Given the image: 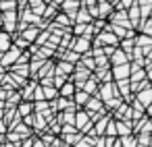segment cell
I'll use <instances>...</instances> for the list:
<instances>
[{"instance_id":"cell-30","label":"cell","mask_w":152,"mask_h":147,"mask_svg":"<svg viewBox=\"0 0 152 147\" xmlns=\"http://www.w3.org/2000/svg\"><path fill=\"white\" fill-rule=\"evenodd\" d=\"M104 137H117V122H115V118H113V116H110V120L106 122Z\"/></svg>"},{"instance_id":"cell-22","label":"cell","mask_w":152,"mask_h":147,"mask_svg":"<svg viewBox=\"0 0 152 147\" xmlns=\"http://www.w3.org/2000/svg\"><path fill=\"white\" fill-rule=\"evenodd\" d=\"M81 91H86L88 95H96V93H98V83L94 81V77H92V75H90V79H88V81L83 83Z\"/></svg>"},{"instance_id":"cell-39","label":"cell","mask_w":152,"mask_h":147,"mask_svg":"<svg viewBox=\"0 0 152 147\" xmlns=\"http://www.w3.org/2000/svg\"><path fill=\"white\" fill-rule=\"evenodd\" d=\"M148 147H152V133H150V143H148Z\"/></svg>"},{"instance_id":"cell-2","label":"cell","mask_w":152,"mask_h":147,"mask_svg":"<svg viewBox=\"0 0 152 147\" xmlns=\"http://www.w3.org/2000/svg\"><path fill=\"white\" fill-rule=\"evenodd\" d=\"M19 56H21V50L15 48V46H11V50H7L2 56H0V68H9V66L17 64Z\"/></svg>"},{"instance_id":"cell-13","label":"cell","mask_w":152,"mask_h":147,"mask_svg":"<svg viewBox=\"0 0 152 147\" xmlns=\"http://www.w3.org/2000/svg\"><path fill=\"white\" fill-rule=\"evenodd\" d=\"M127 19H129V23H131L133 29L142 23V15H140V6H137V4H133V6L127 9Z\"/></svg>"},{"instance_id":"cell-16","label":"cell","mask_w":152,"mask_h":147,"mask_svg":"<svg viewBox=\"0 0 152 147\" xmlns=\"http://www.w3.org/2000/svg\"><path fill=\"white\" fill-rule=\"evenodd\" d=\"M108 60H110V66H121V64H127V62H129V56H127L125 52H121V50L117 48V50L113 52V56H110Z\"/></svg>"},{"instance_id":"cell-18","label":"cell","mask_w":152,"mask_h":147,"mask_svg":"<svg viewBox=\"0 0 152 147\" xmlns=\"http://www.w3.org/2000/svg\"><path fill=\"white\" fill-rule=\"evenodd\" d=\"M81 137H83V135H81L79 130H75V133H71V135H63V137H61V141L65 143V147H75V145H77V141H79Z\"/></svg>"},{"instance_id":"cell-9","label":"cell","mask_w":152,"mask_h":147,"mask_svg":"<svg viewBox=\"0 0 152 147\" xmlns=\"http://www.w3.org/2000/svg\"><path fill=\"white\" fill-rule=\"evenodd\" d=\"M83 110H86V112H88V116H90V114H94V112H100V110H104V104H102V99H100V97L92 95V97L86 102Z\"/></svg>"},{"instance_id":"cell-32","label":"cell","mask_w":152,"mask_h":147,"mask_svg":"<svg viewBox=\"0 0 152 147\" xmlns=\"http://www.w3.org/2000/svg\"><path fill=\"white\" fill-rule=\"evenodd\" d=\"M119 143H121V147H137V143H135V135L121 137V139H119Z\"/></svg>"},{"instance_id":"cell-29","label":"cell","mask_w":152,"mask_h":147,"mask_svg":"<svg viewBox=\"0 0 152 147\" xmlns=\"http://www.w3.org/2000/svg\"><path fill=\"white\" fill-rule=\"evenodd\" d=\"M63 60H65V62H71V64H77V62L81 60V56H79V54H75L73 50H65Z\"/></svg>"},{"instance_id":"cell-12","label":"cell","mask_w":152,"mask_h":147,"mask_svg":"<svg viewBox=\"0 0 152 147\" xmlns=\"http://www.w3.org/2000/svg\"><path fill=\"white\" fill-rule=\"evenodd\" d=\"M117 122V137H127V135H133V122H125V120H115Z\"/></svg>"},{"instance_id":"cell-7","label":"cell","mask_w":152,"mask_h":147,"mask_svg":"<svg viewBox=\"0 0 152 147\" xmlns=\"http://www.w3.org/2000/svg\"><path fill=\"white\" fill-rule=\"evenodd\" d=\"M96 11H98V19L108 21V17L115 13V6L108 4V2H104V0H98V2H96Z\"/></svg>"},{"instance_id":"cell-37","label":"cell","mask_w":152,"mask_h":147,"mask_svg":"<svg viewBox=\"0 0 152 147\" xmlns=\"http://www.w3.org/2000/svg\"><path fill=\"white\" fill-rule=\"evenodd\" d=\"M146 79H148V83L152 85V64H148V66H146Z\"/></svg>"},{"instance_id":"cell-6","label":"cell","mask_w":152,"mask_h":147,"mask_svg":"<svg viewBox=\"0 0 152 147\" xmlns=\"http://www.w3.org/2000/svg\"><path fill=\"white\" fill-rule=\"evenodd\" d=\"M92 77H94V81H96L98 85H102V83H113V73H110V66L96 68V71L92 73Z\"/></svg>"},{"instance_id":"cell-28","label":"cell","mask_w":152,"mask_h":147,"mask_svg":"<svg viewBox=\"0 0 152 147\" xmlns=\"http://www.w3.org/2000/svg\"><path fill=\"white\" fill-rule=\"evenodd\" d=\"M42 89H44V99H46V102H54V99L58 97V89H56V87L50 85V87H42Z\"/></svg>"},{"instance_id":"cell-3","label":"cell","mask_w":152,"mask_h":147,"mask_svg":"<svg viewBox=\"0 0 152 147\" xmlns=\"http://www.w3.org/2000/svg\"><path fill=\"white\" fill-rule=\"evenodd\" d=\"M96 97H100V99H102V104H104L106 99L119 97L117 87H115V81H113V83H102V85H98V93H96Z\"/></svg>"},{"instance_id":"cell-11","label":"cell","mask_w":152,"mask_h":147,"mask_svg":"<svg viewBox=\"0 0 152 147\" xmlns=\"http://www.w3.org/2000/svg\"><path fill=\"white\" fill-rule=\"evenodd\" d=\"M96 37L100 40V44H102V46H113V48H117V46H119V40L115 37V33H113V31H100Z\"/></svg>"},{"instance_id":"cell-36","label":"cell","mask_w":152,"mask_h":147,"mask_svg":"<svg viewBox=\"0 0 152 147\" xmlns=\"http://www.w3.org/2000/svg\"><path fill=\"white\" fill-rule=\"evenodd\" d=\"M9 139H11V141H15V143H19V141H23V139H21V137H19V135H17L15 130H11V133H9Z\"/></svg>"},{"instance_id":"cell-17","label":"cell","mask_w":152,"mask_h":147,"mask_svg":"<svg viewBox=\"0 0 152 147\" xmlns=\"http://www.w3.org/2000/svg\"><path fill=\"white\" fill-rule=\"evenodd\" d=\"M135 46H140L144 50V54H148L150 48H152V37L150 35H144V33H137L135 35Z\"/></svg>"},{"instance_id":"cell-23","label":"cell","mask_w":152,"mask_h":147,"mask_svg":"<svg viewBox=\"0 0 152 147\" xmlns=\"http://www.w3.org/2000/svg\"><path fill=\"white\" fill-rule=\"evenodd\" d=\"M90 97H92V95H88L86 91L77 89V91H75V95H73V104H75L77 108H83V106H86V102H88Z\"/></svg>"},{"instance_id":"cell-35","label":"cell","mask_w":152,"mask_h":147,"mask_svg":"<svg viewBox=\"0 0 152 147\" xmlns=\"http://www.w3.org/2000/svg\"><path fill=\"white\" fill-rule=\"evenodd\" d=\"M94 62H96V68H104V66H110V60H108L106 56H96V58H94Z\"/></svg>"},{"instance_id":"cell-27","label":"cell","mask_w":152,"mask_h":147,"mask_svg":"<svg viewBox=\"0 0 152 147\" xmlns=\"http://www.w3.org/2000/svg\"><path fill=\"white\" fill-rule=\"evenodd\" d=\"M17 11V0H0V13Z\"/></svg>"},{"instance_id":"cell-33","label":"cell","mask_w":152,"mask_h":147,"mask_svg":"<svg viewBox=\"0 0 152 147\" xmlns=\"http://www.w3.org/2000/svg\"><path fill=\"white\" fill-rule=\"evenodd\" d=\"M133 4H135V0H119V2L115 4V11H127Z\"/></svg>"},{"instance_id":"cell-31","label":"cell","mask_w":152,"mask_h":147,"mask_svg":"<svg viewBox=\"0 0 152 147\" xmlns=\"http://www.w3.org/2000/svg\"><path fill=\"white\" fill-rule=\"evenodd\" d=\"M121 104H123V99H121V97H113V99H106V102H104V110H106V112H108V110H117V108H119Z\"/></svg>"},{"instance_id":"cell-8","label":"cell","mask_w":152,"mask_h":147,"mask_svg":"<svg viewBox=\"0 0 152 147\" xmlns=\"http://www.w3.org/2000/svg\"><path fill=\"white\" fill-rule=\"evenodd\" d=\"M110 116H113L115 120H125V122H129V120H131V106L123 102V104L115 110V114H110Z\"/></svg>"},{"instance_id":"cell-38","label":"cell","mask_w":152,"mask_h":147,"mask_svg":"<svg viewBox=\"0 0 152 147\" xmlns=\"http://www.w3.org/2000/svg\"><path fill=\"white\" fill-rule=\"evenodd\" d=\"M31 147H48V145H46V143H42V139H34Z\"/></svg>"},{"instance_id":"cell-40","label":"cell","mask_w":152,"mask_h":147,"mask_svg":"<svg viewBox=\"0 0 152 147\" xmlns=\"http://www.w3.org/2000/svg\"><path fill=\"white\" fill-rule=\"evenodd\" d=\"M0 141H2V137H0Z\"/></svg>"},{"instance_id":"cell-19","label":"cell","mask_w":152,"mask_h":147,"mask_svg":"<svg viewBox=\"0 0 152 147\" xmlns=\"http://www.w3.org/2000/svg\"><path fill=\"white\" fill-rule=\"evenodd\" d=\"M11 46H13L11 33H7V31H0V56H2L7 50H11Z\"/></svg>"},{"instance_id":"cell-15","label":"cell","mask_w":152,"mask_h":147,"mask_svg":"<svg viewBox=\"0 0 152 147\" xmlns=\"http://www.w3.org/2000/svg\"><path fill=\"white\" fill-rule=\"evenodd\" d=\"M135 102H137V104H142L144 108H148V106L152 104V87L137 91V93H135Z\"/></svg>"},{"instance_id":"cell-5","label":"cell","mask_w":152,"mask_h":147,"mask_svg":"<svg viewBox=\"0 0 152 147\" xmlns=\"http://www.w3.org/2000/svg\"><path fill=\"white\" fill-rule=\"evenodd\" d=\"M110 73H113V81H129V75H131L129 62L121 66H110Z\"/></svg>"},{"instance_id":"cell-20","label":"cell","mask_w":152,"mask_h":147,"mask_svg":"<svg viewBox=\"0 0 152 147\" xmlns=\"http://www.w3.org/2000/svg\"><path fill=\"white\" fill-rule=\"evenodd\" d=\"M75 23H81V25H90V23H92V17H90V13H88L86 6H81V9L77 11V15H75ZM75 23H73V25H75Z\"/></svg>"},{"instance_id":"cell-21","label":"cell","mask_w":152,"mask_h":147,"mask_svg":"<svg viewBox=\"0 0 152 147\" xmlns=\"http://www.w3.org/2000/svg\"><path fill=\"white\" fill-rule=\"evenodd\" d=\"M75 91H77V89H75V85H73L71 81H67V83L58 89V95H61V97H67V99H73Z\"/></svg>"},{"instance_id":"cell-24","label":"cell","mask_w":152,"mask_h":147,"mask_svg":"<svg viewBox=\"0 0 152 147\" xmlns=\"http://www.w3.org/2000/svg\"><path fill=\"white\" fill-rule=\"evenodd\" d=\"M31 112H34V102H21V104H19V108H17V114H19L21 118L29 116Z\"/></svg>"},{"instance_id":"cell-4","label":"cell","mask_w":152,"mask_h":147,"mask_svg":"<svg viewBox=\"0 0 152 147\" xmlns=\"http://www.w3.org/2000/svg\"><path fill=\"white\" fill-rule=\"evenodd\" d=\"M108 23L119 25V27H123V29H133L131 23H129V19H127V11H115V13L108 17Z\"/></svg>"},{"instance_id":"cell-25","label":"cell","mask_w":152,"mask_h":147,"mask_svg":"<svg viewBox=\"0 0 152 147\" xmlns=\"http://www.w3.org/2000/svg\"><path fill=\"white\" fill-rule=\"evenodd\" d=\"M52 23L58 25V27H73V23L69 21V17H67L65 13H56V17L52 19Z\"/></svg>"},{"instance_id":"cell-26","label":"cell","mask_w":152,"mask_h":147,"mask_svg":"<svg viewBox=\"0 0 152 147\" xmlns=\"http://www.w3.org/2000/svg\"><path fill=\"white\" fill-rule=\"evenodd\" d=\"M77 64H81V66H83V68H88L90 73H94V71H96V62H94V58H92L90 54H83V56H81V60H79Z\"/></svg>"},{"instance_id":"cell-1","label":"cell","mask_w":152,"mask_h":147,"mask_svg":"<svg viewBox=\"0 0 152 147\" xmlns=\"http://www.w3.org/2000/svg\"><path fill=\"white\" fill-rule=\"evenodd\" d=\"M69 50H73V52H75V54H79V56L88 54V52L92 50V37H88V35L73 37V42H71V48H69Z\"/></svg>"},{"instance_id":"cell-34","label":"cell","mask_w":152,"mask_h":147,"mask_svg":"<svg viewBox=\"0 0 152 147\" xmlns=\"http://www.w3.org/2000/svg\"><path fill=\"white\" fill-rule=\"evenodd\" d=\"M48 37H50V31H46V29H44V33H40V35L36 37L34 46H38V48H40V46H44V44L48 42Z\"/></svg>"},{"instance_id":"cell-10","label":"cell","mask_w":152,"mask_h":147,"mask_svg":"<svg viewBox=\"0 0 152 147\" xmlns=\"http://www.w3.org/2000/svg\"><path fill=\"white\" fill-rule=\"evenodd\" d=\"M88 124H90V116H88V112H86V110H77V112H75V128L83 135V130H86Z\"/></svg>"},{"instance_id":"cell-14","label":"cell","mask_w":152,"mask_h":147,"mask_svg":"<svg viewBox=\"0 0 152 147\" xmlns=\"http://www.w3.org/2000/svg\"><path fill=\"white\" fill-rule=\"evenodd\" d=\"M40 31H42V29H40L38 25H29L27 29H23V31H21V37H23L27 44H34V42H36V37L40 35Z\"/></svg>"},{"instance_id":"cell-41","label":"cell","mask_w":152,"mask_h":147,"mask_svg":"<svg viewBox=\"0 0 152 147\" xmlns=\"http://www.w3.org/2000/svg\"><path fill=\"white\" fill-rule=\"evenodd\" d=\"M150 19H152V17H150Z\"/></svg>"}]
</instances>
